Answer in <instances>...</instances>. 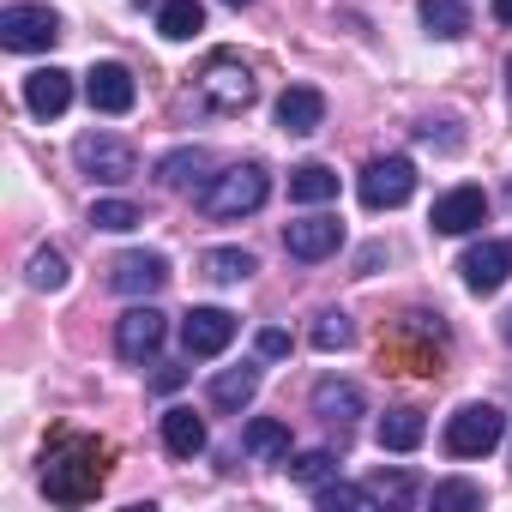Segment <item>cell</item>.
<instances>
[{"instance_id": "obj_1", "label": "cell", "mask_w": 512, "mask_h": 512, "mask_svg": "<svg viewBox=\"0 0 512 512\" xmlns=\"http://www.w3.org/2000/svg\"><path fill=\"white\" fill-rule=\"evenodd\" d=\"M109 464H115V446H109V440L61 428V434L43 446V494H49L55 506H85V500L103 494Z\"/></svg>"}, {"instance_id": "obj_2", "label": "cell", "mask_w": 512, "mask_h": 512, "mask_svg": "<svg viewBox=\"0 0 512 512\" xmlns=\"http://www.w3.org/2000/svg\"><path fill=\"white\" fill-rule=\"evenodd\" d=\"M266 199H272V175L260 163H235V169L211 175V187L199 193V211L211 223H235V217H253Z\"/></svg>"}, {"instance_id": "obj_3", "label": "cell", "mask_w": 512, "mask_h": 512, "mask_svg": "<svg viewBox=\"0 0 512 512\" xmlns=\"http://www.w3.org/2000/svg\"><path fill=\"white\" fill-rule=\"evenodd\" d=\"M440 362H446V326H440V314H404V326L392 332V344H380V368L440 374Z\"/></svg>"}, {"instance_id": "obj_4", "label": "cell", "mask_w": 512, "mask_h": 512, "mask_svg": "<svg viewBox=\"0 0 512 512\" xmlns=\"http://www.w3.org/2000/svg\"><path fill=\"white\" fill-rule=\"evenodd\" d=\"M253 91H260V85H253V67L241 55H229V49H217L205 61V73H199V103L217 109V115H241L253 103Z\"/></svg>"}, {"instance_id": "obj_5", "label": "cell", "mask_w": 512, "mask_h": 512, "mask_svg": "<svg viewBox=\"0 0 512 512\" xmlns=\"http://www.w3.org/2000/svg\"><path fill=\"white\" fill-rule=\"evenodd\" d=\"M506 434V416L494 404H464L452 422H446V452L452 458H488Z\"/></svg>"}, {"instance_id": "obj_6", "label": "cell", "mask_w": 512, "mask_h": 512, "mask_svg": "<svg viewBox=\"0 0 512 512\" xmlns=\"http://www.w3.org/2000/svg\"><path fill=\"white\" fill-rule=\"evenodd\" d=\"M362 205L368 211H398L410 193H416V163L410 157H374L368 169H362Z\"/></svg>"}, {"instance_id": "obj_7", "label": "cell", "mask_w": 512, "mask_h": 512, "mask_svg": "<svg viewBox=\"0 0 512 512\" xmlns=\"http://www.w3.org/2000/svg\"><path fill=\"white\" fill-rule=\"evenodd\" d=\"M73 163H79L85 175L109 181V187L133 181V169H139L133 145H121V139H109V133H79V139H73Z\"/></svg>"}, {"instance_id": "obj_8", "label": "cell", "mask_w": 512, "mask_h": 512, "mask_svg": "<svg viewBox=\"0 0 512 512\" xmlns=\"http://www.w3.org/2000/svg\"><path fill=\"white\" fill-rule=\"evenodd\" d=\"M0 43H7L13 55L55 49L61 43V19L49 7H7V13H0Z\"/></svg>"}, {"instance_id": "obj_9", "label": "cell", "mask_w": 512, "mask_h": 512, "mask_svg": "<svg viewBox=\"0 0 512 512\" xmlns=\"http://www.w3.org/2000/svg\"><path fill=\"white\" fill-rule=\"evenodd\" d=\"M284 247H290V260L314 266V260H326V253H338V247H344V223H338V217H326V211L296 217V223L284 229Z\"/></svg>"}, {"instance_id": "obj_10", "label": "cell", "mask_w": 512, "mask_h": 512, "mask_svg": "<svg viewBox=\"0 0 512 512\" xmlns=\"http://www.w3.org/2000/svg\"><path fill=\"white\" fill-rule=\"evenodd\" d=\"M458 272H464V290H470V296H494V290L512 278V241H482V247H470L464 260H458Z\"/></svg>"}, {"instance_id": "obj_11", "label": "cell", "mask_w": 512, "mask_h": 512, "mask_svg": "<svg viewBox=\"0 0 512 512\" xmlns=\"http://www.w3.org/2000/svg\"><path fill=\"white\" fill-rule=\"evenodd\" d=\"M85 97H91L97 115H127V109L139 103V85H133V73H127L121 61H97V67L85 73Z\"/></svg>"}, {"instance_id": "obj_12", "label": "cell", "mask_w": 512, "mask_h": 512, "mask_svg": "<svg viewBox=\"0 0 512 512\" xmlns=\"http://www.w3.org/2000/svg\"><path fill=\"white\" fill-rule=\"evenodd\" d=\"M181 344H187V356H223L229 344H235V314L229 308H193L187 320H181Z\"/></svg>"}, {"instance_id": "obj_13", "label": "cell", "mask_w": 512, "mask_h": 512, "mask_svg": "<svg viewBox=\"0 0 512 512\" xmlns=\"http://www.w3.org/2000/svg\"><path fill=\"white\" fill-rule=\"evenodd\" d=\"M440 235H470V229H482L488 223V193L482 187H452V193H440L434 199V217H428Z\"/></svg>"}, {"instance_id": "obj_14", "label": "cell", "mask_w": 512, "mask_h": 512, "mask_svg": "<svg viewBox=\"0 0 512 512\" xmlns=\"http://www.w3.org/2000/svg\"><path fill=\"white\" fill-rule=\"evenodd\" d=\"M157 344H163V314H157L151 302H139V308H127V314L115 320V350H121V362H145V356H157Z\"/></svg>"}, {"instance_id": "obj_15", "label": "cell", "mask_w": 512, "mask_h": 512, "mask_svg": "<svg viewBox=\"0 0 512 512\" xmlns=\"http://www.w3.org/2000/svg\"><path fill=\"white\" fill-rule=\"evenodd\" d=\"M109 284L121 296H157L169 284V260L163 253H121V260L109 266Z\"/></svg>"}, {"instance_id": "obj_16", "label": "cell", "mask_w": 512, "mask_h": 512, "mask_svg": "<svg viewBox=\"0 0 512 512\" xmlns=\"http://www.w3.org/2000/svg\"><path fill=\"white\" fill-rule=\"evenodd\" d=\"M157 181L175 187V193H205V187H211V151H205V145H175V151L157 163Z\"/></svg>"}, {"instance_id": "obj_17", "label": "cell", "mask_w": 512, "mask_h": 512, "mask_svg": "<svg viewBox=\"0 0 512 512\" xmlns=\"http://www.w3.org/2000/svg\"><path fill=\"white\" fill-rule=\"evenodd\" d=\"M67 103H73V73H61V67H43V73H31V79H25V109H31L37 121H55V115H67Z\"/></svg>"}, {"instance_id": "obj_18", "label": "cell", "mask_w": 512, "mask_h": 512, "mask_svg": "<svg viewBox=\"0 0 512 512\" xmlns=\"http://www.w3.org/2000/svg\"><path fill=\"white\" fill-rule=\"evenodd\" d=\"M278 127L296 133V139L320 133V127H326V97H320L314 85H290V91L278 97Z\"/></svg>"}, {"instance_id": "obj_19", "label": "cell", "mask_w": 512, "mask_h": 512, "mask_svg": "<svg viewBox=\"0 0 512 512\" xmlns=\"http://www.w3.org/2000/svg\"><path fill=\"white\" fill-rule=\"evenodd\" d=\"M362 410H368V398H362V386H356V380H338V374H332V380H320V386H314V416H320V422L350 428Z\"/></svg>"}, {"instance_id": "obj_20", "label": "cell", "mask_w": 512, "mask_h": 512, "mask_svg": "<svg viewBox=\"0 0 512 512\" xmlns=\"http://www.w3.org/2000/svg\"><path fill=\"white\" fill-rule=\"evenodd\" d=\"M422 434H428V422H422V410H410V404L386 410V416H380V428H374L380 452H416V446H422Z\"/></svg>"}, {"instance_id": "obj_21", "label": "cell", "mask_w": 512, "mask_h": 512, "mask_svg": "<svg viewBox=\"0 0 512 512\" xmlns=\"http://www.w3.org/2000/svg\"><path fill=\"white\" fill-rule=\"evenodd\" d=\"M253 392H260V362H241V368H223L211 380V404L217 410H247Z\"/></svg>"}, {"instance_id": "obj_22", "label": "cell", "mask_w": 512, "mask_h": 512, "mask_svg": "<svg viewBox=\"0 0 512 512\" xmlns=\"http://www.w3.org/2000/svg\"><path fill=\"white\" fill-rule=\"evenodd\" d=\"M163 446H169L175 458H199V452H205V422H199L187 404L163 410Z\"/></svg>"}, {"instance_id": "obj_23", "label": "cell", "mask_w": 512, "mask_h": 512, "mask_svg": "<svg viewBox=\"0 0 512 512\" xmlns=\"http://www.w3.org/2000/svg\"><path fill=\"white\" fill-rule=\"evenodd\" d=\"M290 199H296V205H326V199H338V169H326V163L290 169Z\"/></svg>"}, {"instance_id": "obj_24", "label": "cell", "mask_w": 512, "mask_h": 512, "mask_svg": "<svg viewBox=\"0 0 512 512\" xmlns=\"http://www.w3.org/2000/svg\"><path fill=\"white\" fill-rule=\"evenodd\" d=\"M157 31L169 43H187V37L205 31V7H199V0H163V7H157Z\"/></svg>"}, {"instance_id": "obj_25", "label": "cell", "mask_w": 512, "mask_h": 512, "mask_svg": "<svg viewBox=\"0 0 512 512\" xmlns=\"http://www.w3.org/2000/svg\"><path fill=\"white\" fill-rule=\"evenodd\" d=\"M241 446H247L253 458H290V428L272 422V416H253V422L241 428Z\"/></svg>"}, {"instance_id": "obj_26", "label": "cell", "mask_w": 512, "mask_h": 512, "mask_svg": "<svg viewBox=\"0 0 512 512\" xmlns=\"http://www.w3.org/2000/svg\"><path fill=\"white\" fill-rule=\"evenodd\" d=\"M422 25H428V37L452 43V37L470 31V7H464V0H422Z\"/></svg>"}, {"instance_id": "obj_27", "label": "cell", "mask_w": 512, "mask_h": 512, "mask_svg": "<svg viewBox=\"0 0 512 512\" xmlns=\"http://www.w3.org/2000/svg\"><path fill=\"white\" fill-rule=\"evenodd\" d=\"M260 272V260H253L247 247H211L205 253V278L211 284H241V278H253Z\"/></svg>"}, {"instance_id": "obj_28", "label": "cell", "mask_w": 512, "mask_h": 512, "mask_svg": "<svg viewBox=\"0 0 512 512\" xmlns=\"http://www.w3.org/2000/svg\"><path fill=\"white\" fill-rule=\"evenodd\" d=\"M314 500L326 512H374L380 506V494L374 488H356V482H326V488H314Z\"/></svg>"}, {"instance_id": "obj_29", "label": "cell", "mask_w": 512, "mask_h": 512, "mask_svg": "<svg viewBox=\"0 0 512 512\" xmlns=\"http://www.w3.org/2000/svg\"><path fill=\"white\" fill-rule=\"evenodd\" d=\"M25 278H31V290H67V253L61 247H37Z\"/></svg>"}, {"instance_id": "obj_30", "label": "cell", "mask_w": 512, "mask_h": 512, "mask_svg": "<svg viewBox=\"0 0 512 512\" xmlns=\"http://www.w3.org/2000/svg\"><path fill=\"white\" fill-rule=\"evenodd\" d=\"M133 223H139V205H133V199H97V205H91V229L127 235Z\"/></svg>"}, {"instance_id": "obj_31", "label": "cell", "mask_w": 512, "mask_h": 512, "mask_svg": "<svg viewBox=\"0 0 512 512\" xmlns=\"http://www.w3.org/2000/svg\"><path fill=\"white\" fill-rule=\"evenodd\" d=\"M308 344H314V350H326V356H332V350H350V344H356V326H350V314H320Z\"/></svg>"}, {"instance_id": "obj_32", "label": "cell", "mask_w": 512, "mask_h": 512, "mask_svg": "<svg viewBox=\"0 0 512 512\" xmlns=\"http://www.w3.org/2000/svg\"><path fill=\"white\" fill-rule=\"evenodd\" d=\"M332 476H338V458H332L326 446H320V452H302V458L290 464V482H302V488H326Z\"/></svg>"}, {"instance_id": "obj_33", "label": "cell", "mask_w": 512, "mask_h": 512, "mask_svg": "<svg viewBox=\"0 0 512 512\" xmlns=\"http://www.w3.org/2000/svg\"><path fill=\"white\" fill-rule=\"evenodd\" d=\"M368 488H374V494H380V500H392V506H410V500H416V494H422V488H416V476H404V470H392V476H386V470H380V476H374V482H368Z\"/></svg>"}, {"instance_id": "obj_34", "label": "cell", "mask_w": 512, "mask_h": 512, "mask_svg": "<svg viewBox=\"0 0 512 512\" xmlns=\"http://www.w3.org/2000/svg\"><path fill=\"white\" fill-rule=\"evenodd\" d=\"M428 500H434V512H446V506H482V488L476 482H434Z\"/></svg>"}, {"instance_id": "obj_35", "label": "cell", "mask_w": 512, "mask_h": 512, "mask_svg": "<svg viewBox=\"0 0 512 512\" xmlns=\"http://www.w3.org/2000/svg\"><path fill=\"white\" fill-rule=\"evenodd\" d=\"M260 356H266V362H272V356H290V332L266 326V332H260Z\"/></svg>"}, {"instance_id": "obj_36", "label": "cell", "mask_w": 512, "mask_h": 512, "mask_svg": "<svg viewBox=\"0 0 512 512\" xmlns=\"http://www.w3.org/2000/svg\"><path fill=\"white\" fill-rule=\"evenodd\" d=\"M181 380H187V368H163V374H157V380H151V386H157V392H175V386H181Z\"/></svg>"}, {"instance_id": "obj_37", "label": "cell", "mask_w": 512, "mask_h": 512, "mask_svg": "<svg viewBox=\"0 0 512 512\" xmlns=\"http://www.w3.org/2000/svg\"><path fill=\"white\" fill-rule=\"evenodd\" d=\"M494 19H500V25L512 31V0H494Z\"/></svg>"}, {"instance_id": "obj_38", "label": "cell", "mask_w": 512, "mask_h": 512, "mask_svg": "<svg viewBox=\"0 0 512 512\" xmlns=\"http://www.w3.org/2000/svg\"><path fill=\"white\" fill-rule=\"evenodd\" d=\"M500 338H506V344H512V314H506V320H500Z\"/></svg>"}, {"instance_id": "obj_39", "label": "cell", "mask_w": 512, "mask_h": 512, "mask_svg": "<svg viewBox=\"0 0 512 512\" xmlns=\"http://www.w3.org/2000/svg\"><path fill=\"white\" fill-rule=\"evenodd\" d=\"M223 7H253V0H223Z\"/></svg>"}, {"instance_id": "obj_40", "label": "cell", "mask_w": 512, "mask_h": 512, "mask_svg": "<svg viewBox=\"0 0 512 512\" xmlns=\"http://www.w3.org/2000/svg\"><path fill=\"white\" fill-rule=\"evenodd\" d=\"M506 199H512V181H506Z\"/></svg>"}]
</instances>
